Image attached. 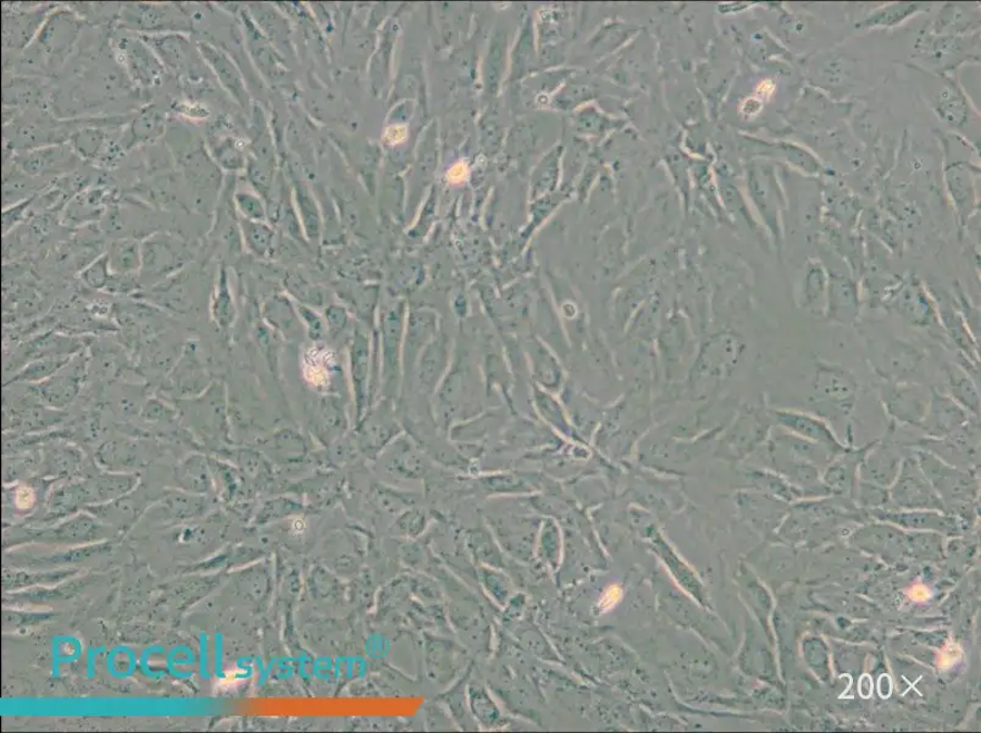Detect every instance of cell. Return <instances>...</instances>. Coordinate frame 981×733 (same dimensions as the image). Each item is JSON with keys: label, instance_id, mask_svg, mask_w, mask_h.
<instances>
[{"label": "cell", "instance_id": "obj_1", "mask_svg": "<svg viewBox=\"0 0 981 733\" xmlns=\"http://www.w3.org/2000/svg\"><path fill=\"white\" fill-rule=\"evenodd\" d=\"M84 25V18L74 9L56 5L46 17L34 42L25 49L27 63L46 73L59 71L73 54Z\"/></svg>", "mask_w": 981, "mask_h": 733}, {"label": "cell", "instance_id": "obj_2", "mask_svg": "<svg viewBox=\"0 0 981 733\" xmlns=\"http://www.w3.org/2000/svg\"><path fill=\"white\" fill-rule=\"evenodd\" d=\"M812 388L810 406L831 427L837 420L850 418L856 408L861 386L846 367L817 361Z\"/></svg>", "mask_w": 981, "mask_h": 733}, {"label": "cell", "instance_id": "obj_3", "mask_svg": "<svg viewBox=\"0 0 981 733\" xmlns=\"http://www.w3.org/2000/svg\"><path fill=\"white\" fill-rule=\"evenodd\" d=\"M180 422L191 435L208 440H227L230 435L229 403L227 387L214 380L200 396L175 400Z\"/></svg>", "mask_w": 981, "mask_h": 733}, {"label": "cell", "instance_id": "obj_4", "mask_svg": "<svg viewBox=\"0 0 981 733\" xmlns=\"http://www.w3.org/2000/svg\"><path fill=\"white\" fill-rule=\"evenodd\" d=\"M406 329V302L397 300L385 305L380 318V347L381 371L380 380L382 393L386 400L398 396L404 384V339Z\"/></svg>", "mask_w": 981, "mask_h": 733}, {"label": "cell", "instance_id": "obj_5", "mask_svg": "<svg viewBox=\"0 0 981 733\" xmlns=\"http://www.w3.org/2000/svg\"><path fill=\"white\" fill-rule=\"evenodd\" d=\"M141 250L140 280L142 289H151L178 276L193 260L189 244L165 231L154 232L142 240Z\"/></svg>", "mask_w": 981, "mask_h": 733}, {"label": "cell", "instance_id": "obj_6", "mask_svg": "<svg viewBox=\"0 0 981 733\" xmlns=\"http://www.w3.org/2000/svg\"><path fill=\"white\" fill-rule=\"evenodd\" d=\"M119 26L133 35L190 34L191 15L182 5L168 3H127L119 13Z\"/></svg>", "mask_w": 981, "mask_h": 733}, {"label": "cell", "instance_id": "obj_7", "mask_svg": "<svg viewBox=\"0 0 981 733\" xmlns=\"http://www.w3.org/2000/svg\"><path fill=\"white\" fill-rule=\"evenodd\" d=\"M140 36V35H139ZM149 45L166 68V72L180 76L182 84L198 86L204 84L201 72L202 56L198 46L193 45L188 34H163L140 36Z\"/></svg>", "mask_w": 981, "mask_h": 733}, {"label": "cell", "instance_id": "obj_8", "mask_svg": "<svg viewBox=\"0 0 981 733\" xmlns=\"http://www.w3.org/2000/svg\"><path fill=\"white\" fill-rule=\"evenodd\" d=\"M879 397L891 424L919 430L927 415L931 389L915 381L904 383L884 381V384L880 386Z\"/></svg>", "mask_w": 981, "mask_h": 733}, {"label": "cell", "instance_id": "obj_9", "mask_svg": "<svg viewBox=\"0 0 981 733\" xmlns=\"http://www.w3.org/2000/svg\"><path fill=\"white\" fill-rule=\"evenodd\" d=\"M886 309L895 313L912 328L941 331L944 334L935 300L918 278L901 280Z\"/></svg>", "mask_w": 981, "mask_h": 733}, {"label": "cell", "instance_id": "obj_10", "mask_svg": "<svg viewBox=\"0 0 981 733\" xmlns=\"http://www.w3.org/2000/svg\"><path fill=\"white\" fill-rule=\"evenodd\" d=\"M930 292L937 303L940 326L943 328L944 336L950 341V345H953L958 351L960 358H963V364L959 366L965 369L968 368L969 375L979 380L980 341L976 339L972 330L968 327L954 299L940 295L933 290H930Z\"/></svg>", "mask_w": 981, "mask_h": 733}, {"label": "cell", "instance_id": "obj_11", "mask_svg": "<svg viewBox=\"0 0 981 733\" xmlns=\"http://www.w3.org/2000/svg\"><path fill=\"white\" fill-rule=\"evenodd\" d=\"M87 356L78 352L68 364L54 376L33 386V393L39 403L51 409L61 410L71 406L80 395L87 378Z\"/></svg>", "mask_w": 981, "mask_h": 733}, {"label": "cell", "instance_id": "obj_12", "mask_svg": "<svg viewBox=\"0 0 981 733\" xmlns=\"http://www.w3.org/2000/svg\"><path fill=\"white\" fill-rule=\"evenodd\" d=\"M115 47L116 55L120 58L132 84L141 88H153L163 83L168 72L158 55L139 35L122 37Z\"/></svg>", "mask_w": 981, "mask_h": 733}, {"label": "cell", "instance_id": "obj_13", "mask_svg": "<svg viewBox=\"0 0 981 733\" xmlns=\"http://www.w3.org/2000/svg\"><path fill=\"white\" fill-rule=\"evenodd\" d=\"M213 381L209 371L202 364L198 344L190 341L183 346L182 354L170 370L166 389L175 400L191 399L203 394Z\"/></svg>", "mask_w": 981, "mask_h": 733}, {"label": "cell", "instance_id": "obj_14", "mask_svg": "<svg viewBox=\"0 0 981 733\" xmlns=\"http://www.w3.org/2000/svg\"><path fill=\"white\" fill-rule=\"evenodd\" d=\"M770 415L774 426L808 442L827 446L837 454L846 446L840 442L836 430L827 420L817 415L789 408H770Z\"/></svg>", "mask_w": 981, "mask_h": 733}, {"label": "cell", "instance_id": "obj_15", "mask_svg": "<svg viewBox=\"0 0 981 733\" xmlns=\"http://www.w3.org/2000/svg\"><path fill=\"white\" fill-rule=\"evenodd\" d=\"M925 359L923 350L910 344L909 341L894 338L881 350L872 368L884 381L904 383L912 381L910 378L917 374Z\"/></svg>", "mask_w": 981, "mask_h": 733}, {"label": "cell", "instance_id": "obj_16", "mask_svg": "<svg viewBox=\"0 0 981 733\" xmlns=\"http://www.w3.org/2000/svg\"><path fill=\"white\" fill-rule=\"evenodd\" d=\"M863 300L858 283L843 274H829L826 315L824 319L842 327L856 326Z\"/></svg>", "mask_w": 981, "mask_h": 733}, {"label": "cell", "instance_id": "obj_17", "mask_svg": "<svg viewBox=\"0 0 981 733\" xmlns=\"http://www.w3.org/2000/svg\"><path fill=\"white\" fill-rule=\"evenodd\" d=\"M55 4H38L29 8L3 7L4 49H25L34 42L46 17Z\"/></svg>", "mask_w": 981, "mask_h": 733}, {"label": "cell", "instance_id": "obj_18", "mask_svg": "<svg viewBox=\"0 0 981 733\" xmlns=\"http://www.w3.org/2000/svg\"><path fill=\"white\" fill-rule=\"evenodd\" d=\"M437 313L430 308H415L408 313L404 339V383L411 381L416 371L418 358L439 331Z\"/></svg>", "mask_w": 981, "mask_h": 733}, {"label": "cell", "instance_id": "obj_19", "mask_svg": "<svg viewBox=\"0 0 981 733\" xmlns=\"http://www.w3.org/2000/svg\"><path fill=\"white\" fill-rule=\"evenodd\" d=\"M972 417L976 416L970 415L953 397L931 388L929 407L919 432L925 438L944 439L955 434Z\"/></svg>", "mask_w": 981, "mask_h": 733}, {"label": "cell", "instance_id": "obj_20", "mask_svg": "<svg viewBox=\"0 0 981 733\" xmlns=\"http://www.w3.org/2000/svg\"><path fill=\"white\" fill-rule=\"evenodd\" d=\"M195 46H198L205 65L217 78L224 91L228 92L232 100L238 102L244 110H249L251 104L250 93L240 68L233 62V59L220 46L211 41H200Z\"/></svg>", "mask_w": 981, "mask_h": 733}, {"label": "cell", "instance_id": "obj_21", "mask_svg": "<svg viewBox=\"0 0 981 733\" xmlns=\"http://www.w3.org/2000/svg\"><path fill=\"white\" fill-rule=\"evenodd\" d=\"M351 377L353 395L357 410V422L366 416L369 408L372 350L370 337L366 329L357 327L349 346Z\"/></svg>", "mask_w": 981, "mask_h": 733}, {"label": "cell", "instance_id": "obj_22", "mask_svg": "<svg viewBox=\"0 0 981 733\" xmlns=\"http://www.w3.org/2000/svg\"><path fill=\"white\" fill-rule=\"evenodd\" d=\"M450 339L443 330L429 342L421 352L415 375L421 390L426 394H433L446 376L450 362Z\"/></svg>", "mask_w": 981, "mask_h": 733}, {"label": "cell", "instance_id": "obj_23", "mask_svg": "<svg viewBox=\"0 0 981 733\" xmlns=\"http://www.w3.org/2000/svg\"><path fill=\"white\" fill-rule=\"evenodd\" d=\"M78 161L71 144L64 143L25 152L16 163L29 176H44L72 172Z\"/></svg>", "mask_w": 981, "mask_h": 733}, {"label": "cell", "instance_id": "obj_24", "mask_svg": "<svg viewBox=\"0 0 981 733\" xmlns=\"http://www.w3.org/2000/svg\"><path fill=\"white\" fill-rule=\"evenodd\" d=\"M67 143L78 159L93 163L110 164L125 153L120 139L115 140L113 135L102 127H85L72 135Z\"/></svg>", "mask_w": 981, "mask_h": 733}, {"label": "cell", "instance_id": "obj_25", "mask_svg": "<svg viewBox=\"0 0 981 733\" xmlns=\"http://www.w3.org/2000/svg\"><path fill=\"white\" fill-rule=\"evenodd\" d=\"M166 131L164 114L154 105L143 108L137 114L120 137L124 152H129L135 147L154 142L161 139Z\"/></svg>", "mask_w": 981, "mask_h": 733}, {"label": "cell", "instance_id": "obj_26", "mask_svg": "<svg viewBox=\"0 0 981 733\" xmlns=\"http://www.w3.org/2000/svg\"><path fill=\"white\" fill-rule=\"evenodd\" d=\"M829 286V273L817 261L807 264L804 276L799 307L810 313L811 316L824 318L826 315L827 295Z\"/></svg>", "mask_w": 981, "mask_h": 733}, {"label": "cell", "instance_id": "obj_27", "mask_svg": "<svg viewBox=\"0 0 981 733\" xmlns=\"http://www.w3.org/2000/svg\"><path fill=\"white\" fill-rule=\"evenodd\" d=\"M209 312L213 325L222 332H228L238 320V306L234 302L227 264L220 263L217 280L213 289Z\"/></svg>", "mask_w": 981, "mask_h": 733}, {"label": "cell", "instance_id": "obj_28", "mask_svg": "<svg viewBox=\"0 0 981 733\" xmlns=\"http://www.w3.org/2000/svg\"><path fill=\"white\" fill-rule=\"evenodd\" d=\"M244 29L245 43H247L249 52L255 65L258 66L263 75L268 78L278 77L280 74L279 56L275 53L259 27L255 25L254 20L245 10L240 13Z\"/></svg>", "mask_w": 981, "mask_h": 733}, {"label": "cell", "instance_id": "obj_29", "mask_svg": "<svg viewBox=\"0 0 981 733\" xmlns=\"http://www.w3.org/2000/svg\"><path fill=\"white\" fill-rule=\"evenodd\" d=\"M297 308L288 296L273 295L264 302L262 318L269 327L288 339H296L302 332Z\"/></svg>", "mask_w": 981, "mask_h": 733}, {"label": "cell", "instance_id": "obj_30", "mask_svg": "<svg viewBox=\"0 0 981 733\" xmlns=\"http://www.w3.org/2000/svg\"><path fill=\"white\" fill-rule=\"evenodd\" d=\"M948 394L970 415L980 418V388L977 380L959 365L946 364L944 367Z\"/></svg>", "mask_w": 981, "mask_h": 733}, {"label": "cell", "instance_id": "obj_31", "mask_svg": "<svg viewBox=\"0 0 981 733\" xmlns=\"http://www.w3.org/2000/svg\"><path fill=\"white\" fill-rule=\"evenodd\" d=\"M207 150L211 159L220 170L239 173L247 168V160L237 137L212 130L207 137Z\"/></svg>", "mask_w": 981, "mask_h": 733}, {"label": "cell", "instance_id": "obj_32", "mask_svg": "<svg viewBox=\"0 0 981 733\" xmlns=\"http://www.w3.org/2000/svg\"><path fill=\"white\" fill-rule=\"evenodd\" d=\"M111 269L119 276H139L142 268L141 241L116 239L106 250Z\"/></svg>", "mask_w": 981, "mask_h": 733}, {"label": "cell", "instance_id": "obj_33", "mask_svg": "<svg viewBox=\"0 0 981 733\" xmlns=\"http://www.w3.org/2000/svg\"><path fill=\"white\" fill-rule=\"evenodd\" d=\"M73 357L47 356L29 361L12 379L7 381L5 387L16 383L33 386L41 383L65 367Z\"/></svg>", "mask_w": 981, "mask_h": 733}, {"label": "cell", "instance_id": "obj_34", "mask_svg": "<svg viewBox=\"0 0 981 733\" xmlns=\"http://www.w3.org/2000/svg\"><path fill=\"white\" fill-rule=\"evenodd\" d=\"M239 223L244 248L255 257H269L273 247L275 232L267 222H253L239 217Z\"/></svg>", "mask_w": 981, "mask_h": 733}, {"label": "cell", "instance_id": "obj_35", "mask_svg": "<svg viewBox=\"0 0 981 733\" xmlns=\"http://www.w3.org/2000/svg\"><path fill=\"white\" fill-rule=\"evenodd\" d=\"M104 190H91L80 195V200H74L71 208L67 210L65 222L68 224H85L94 222L102 215Z\"/></svg>", "mask_w": 981, "mask_h": 733}, {"label": "cell", "instance_id": "obj_36", "mask_svg": "<svg viewBox=\"0 0 981 733\" xmlns=\"http://www.w3.org/2000/svg\"><path fill=\"white\" fill-rule=\"evenodd\" d=\"M113 274L110 257H107L105 251L81 270V279L88 288L105 291L107 286H110Z\"/></svg>", "mask_w": 981, "mask_h": 733}, {"label": "cell", "instance_id": "obj_37", "mask_svg": "<svg viewBox=\"0 0 981 733\" xmlns=\"http://www.w3.org/2000/svg\"><path fill=\"white\" fill-rule=\"evenodd\" d=\"M255 340H257L260 351L267 359L269 368L273 371L278 370V356L280 347V334L275 331L267 323L260 320L255 325Z\"/></svg>", "mask_w": 981, "mask_h": 733}, {"label": "cell", "instance_id": "obj_38", "mask_svg": "<svg viewBox=\"0 0 981 733\" xmlns=\"http://www.w3.org/2000/svg\"><path fill=\"white\" fill-rule=\"evenodd\" d=\"M234 208L239 217L253 222H267L268 211L257 194L244 191H234L233 194Z\"/></svg>", "mask_w": 981, "mask_h": 733}, {"label": "cell", "instance_id": "obj_39", "mask_svg": "<svg viewBox=\"0 0 981 733\" xmlns=\"http://www.w3.org/2000/svg\"><path fill=\"white\" fill-rule=\"evenodd\" d=\"M345 416L336 400H323L320 405V427L323 434L339 435L346 430Z\"/></svg>", "mask_w": 981, "mask_h": 733}, {"label": "cell", "instance_id": "obj_40", "mask_svg": "<svg viewBox=\"0 0 981 733\" xmlns=\"http://www.w3.org/2000/svg\"><path fill=\"white\" fill-rule=\"evenodd\" d=\"M258 159H250L247 162V172L251 184L254 189L259 192L263 198L268 199L271 186V170L268 164Z\"/></svg>", "mask_w": 981, "mask_h": 733}, {"label": "cell", "instance_id": "obj_41", "mask_svg": "<svg viewBox=\"0 0 981 733\" xmlns=\"http://www.w3.org/2000/svg\"><path fill=\"white\" fill-rule=\"evenodd\" d=\"M171 406L158 399H152L145 404L142 418L150 424H173L175 419L180 420L178 409Z\"/></svg>", "mask_w": 981, "mask_h": 733}, {"label": "cell", "instance_id": "obj_42", "mask_svg": "<svg viewBox=\"0 0 981 733\" xmlns=\"http://www.w3.org/2000/svg\"><path fill=\"white\" fill-rule=\"evenodd\" d=\"M296 308L301 320L304 323V326L307 327L308 337L313 341L322 340L323 336H326V320H323L316 311L307 305H303V303L298 302Z\"/></svg>", "mask_w": 981, "mask_h": 733}, {"label": "cell", "instance_id": "obj_43", "mask_svg": "<svg viewBox=\"0 0 981 733\" xmlns=\"http://www.w3.org/2000/svg\"><path fill=\"white\" fill-rule=\"evenodd\" d=\"M323 317H326L323 320H326L327 329L332 338L340 336L347 326V309L341 305H331L327 307Z\"/></svg>", "mask_w": 981, "mask_h": 733}, {"label": "cell", "instance_id": "obj_44", "mask_svg": "<svg viewBox=\"0 0 981 733\" xmlns=\"http://www.w3.org/2000/svg\"><path fill=\"white\" fill-rule=\"evenodd\" d=\"M35 201L34 198H28L26 200L18 201L17 203L10 205V207H5L3 211V233L8 235L10 230H13L16 225L23 220L24 214L28 210L29 205H31Z\"/></svg>", "mask_w": 981, "mask_h": 733}, {"label": "cell", "instance_id": "obj_45", "mask_svg": "<svg viewBox=\"0 0 981 733\" xmlns=\"http://www.w3.org/2000/svg\"><path fill=\"white\" fill-rule=\"evenodd\" d=\"M174 110L191 119L204 121L211 116L208 108L199 102H178L174 105Z\"/></svg>", "mask_w": 981, "mask_h": 733}, {"label": "cell", "instance_id": "obj_46", "mask_svg": "<svg viewBox=\"0 0 981 733\" xmlns=\"http://www.w3.org/2000/svg\"><path fill=\"white\" fill-rule=\"evenodd\" d=\"M35 502V494L31 488L20 486L16 492V504L18 507H31Z\"/></svg>", "mask_w": 981, "mask_h": 733}]
</instances>
